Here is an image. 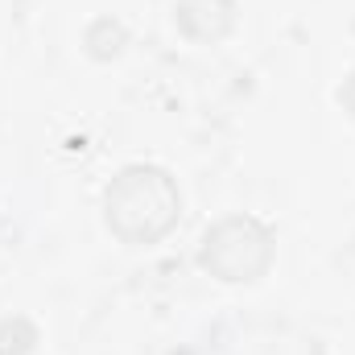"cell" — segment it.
I'll list each match as a JSON object with an SVG mask.
<instances>
[{
  "label": "cell",
  "instance_id": "1",
  "mask_svg": "<svg viewBox=\"0 0 355 355\" xmlns=\"http://www.w3.org/2000/svg\"><path fill=\"white\" fill-rule=\"evenodd\" d=\"M182 215L178 182L162 166H128L103 194V219L124 244H157Z\"/></svg>",
  "mask_w": 355,
  "mask_h": 355
},
{
  "label": "cell",
  "instance_id": "2",
  "mask_svg": "<svg viewBox=\"0 0 355 355\" xmlns=\"http://www.w3.org/2000/svg\"><path fill=\"white\" fill-rule=\"evenodd\" d=\"M198 265L219 281H257L272 265V236L265 223L248 219V215H227L215 227H207L202 248H198Z\"/></svg>",
  "mask_w": 355,
  "mask_h": 355
},
{
  "label": "cell",
  "instance_id": "3",
  "mask_svg": "<svg viewBox=\"0 0 355 355\" xmlns=\"http://www.w3.org/2000/svg\"><path fill=\"white\" fill-rule=\"evenodd\" d=\"M174 21L194 42H219L236 25V4L232 0H178Z\"/></svg>",
  "mask_w": 355,
  "mask_h": 355
},
{
  "label": "cell",
  "instance_id": "4",
  "mask_svg": "<svg viewBox=\"0 0 355 355\" xmlns=\"http://www.w3.org/2000/svg\"><path fill=\"white\" fill-rule=\"evenodd\" d=\"M339 99H343V107H347V112L355 116V71H352V79L339 87Z\"/></svg>",
  "mask_w": 355,
  "mask_h": 355
}]
</instances>
